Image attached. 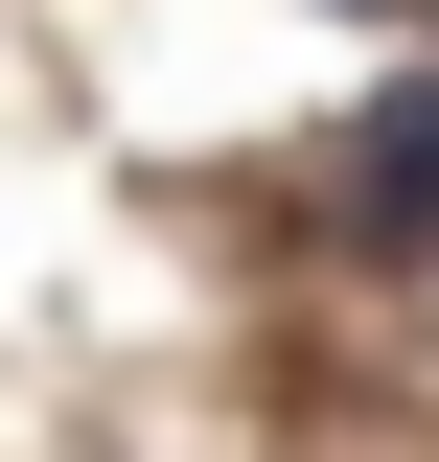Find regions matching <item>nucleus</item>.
<instances>
[{
  "label": "nucleus",
  "instance_id": "1",
  "mask_svg": "<svg viewBox=\"0 0 439 462\" xmlns=\"http://www.w3.org/2000/svg\"><path fill=\"white\" fill-rule=\"evenodd\" d=\"M370 231H416V254H439V93L370 116Z\"/></svg>",
  "mask_w": 439,
  "mask_h": 462
}]
</instances>
